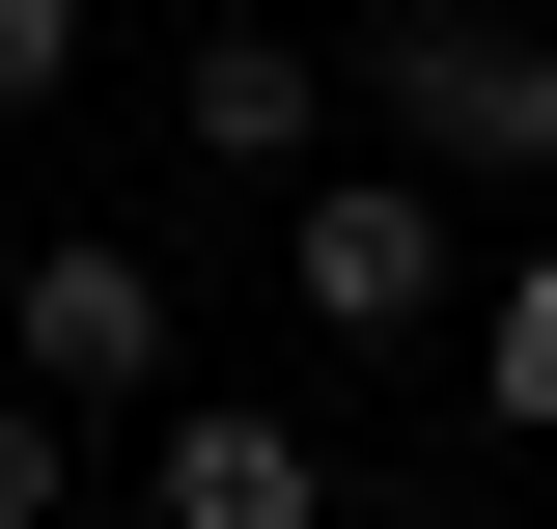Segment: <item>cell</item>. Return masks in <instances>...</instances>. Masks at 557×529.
<instances>
[{
	"instance_id": "ba28073f",
	"label": "cell",
	"mask_w": 557,
	"mask_h": 529,
	"mask_svg": "<svg viewBox=\"0 0 557 529\" xmlns=\"http://www.w3.org/2000/svg\"><path fill=\"white\" fill-rule=\"evenodd\" d=\"M84 84V0H0V112H57Z\"/></svg>"
},
{
	"instance_id": "5b68a950",
	"label": "cell",
	"mask_w": 557,
	"mask_h": 529,
	"mask_svg": "<svg viewBox=\"0 0 557 529\" xmlns=\"http://www.w3.org/2000/svg\"><path fill=\"white\" fill-rule=\"evenodd\" d=\"M168 112H196V168H307V139H335V57H307V28H196Z\"/></svg>"
},
{
	"instance_id": "6da1fadb",
	"label": "cell",
	"mask_w": 557,
	"mask_h": 529,
	"mask_svg": "<svg viewBox=\"0 0 557 529\" xmlns=\"http://www.w3.org/2000/svg\"><path fill=\"white\" fill-rule=\"evenodd\" d=\"M362 139H391V168H557V28L391 0V28H362Z\"/></svg>"
},
{
	"instance_id": "52a82bcc",
	"label": "cell",
	"mask_w": 557,
	"mask_h": 529,
	"mask_svg": "<svg viewBox=\"0 0 557 529\" xmlns=\"http://www.w3.org/2000/svg\"><path fill=\"white\" fill-rule=\"evenodd\" d=\"M474 362H502V418H530V446H557V251L502 279V334H474Z\"/></svg>"
},
{
	"instance_id": "277c9868",
	"label": "cell",
	"mask_w": 557,
	"mask_h": 529,
	"mask_svg": "<svg viewBox=\"0 0 557 529\" xmlns=\"http://www.w3.org/2000/svg\"><path fill=\"white\" fill-rule=\"evenodd\" d=\"M139 502L168 529H335V446H307L278 391H168L139 418Z\"/></svg>"
},
{
	"instance_id": "3957f363",
	"label": "cell",
	"mask_w": 557,
	"mask_h": 529,
	"mask_svg": "<svg viewBox=\"0 0 557 529\" xmlns=\"http://www.w3.org/2000/svg\"><path fill=\"white\" fill-rule=\"evenodd\" d=\"M278 279H307V334H446V168H307Z\"/></svg>"
},
{
	"instance_id": "8992f818",
	"label": "cell",
	"mask_w": 557,
	"mask_h": 529,
	"mask_svg": "<svg viewBox=\"0 0 557 529\" xmlns=\"http://www.w3.org/2000/svg\"><path fill=\"white\" fill-rule=\"evenodd\" d=\"M57 502H84V418H57V391H0V529H57Z\"/></svg>"
},
{
	"instance_id": "7a4b0ae2",
	"label": "cell",
	"mask_w": 557,
	"mask_h": 529,
	"mask_svg": "<svg viewBox=\"0 0 557 529\" xmlns=\"http://www.w3.org/2000/svg\"><path fill=\"white\" fill-rule=\"evenodd\" d=\"M0 362H28L57 418H168V391H196V362H168V251L57 223V251H28V307H0Z\"/></svg>"
}]
</instances>
